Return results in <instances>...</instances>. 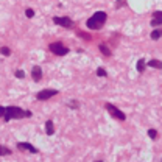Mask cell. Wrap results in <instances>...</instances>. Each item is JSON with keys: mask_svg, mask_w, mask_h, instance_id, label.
<instances>
[{"mask_svg": "<svg viewBox=\"0 0 162 162\" xmlns=\"http://www.w3.org/2000/svg\"><path fill=\"white\" fill-rule=\"evenodd\" d=\"M5 109H6V106H0V117H3V114H5Z\"/></svg>", "mask_w": 162, "mask_h": 162, "instance_id": "22", "label": "cell"}, {"mask_svg": "<svg viewBox=\"0 0 162 162\" xmlns=\"http://www.w3.org/2000/svg\"><path fill=\"white\" fill-rule=\"evenodd\" d=\"M53 22H55L56 25L64 27V28H72V27H73V20L69 19V17H58V16H55L53 17Z\"/></svg>", "mask_w": 162, "mask_h": 162, "instance_id": "6", "label": "cell"}, {"mask_svg": "<svg viewBox=\"0 0 162 162\" xmlns=\"http://www.w3.org/2000/svg\"><path fill=\"white\" fill-rule=\"evenodd\" d=\"M97 76H106V70H105V69H101V67H100V69L97 70Z\"/></svg>", "mask_w": 162, "mask_h": 162, "instance_id": "21", "label": "cell"}, {"mask_svg": "<svg viewBox=\"0 0 162 162\" xmlns=\"http://www.w3.org/2000/svg\"><path fill=\"white\" fill-rule=\"evenodd\" d=\"M31 76H33V80L36 83H39V81L42 80V69H40L39 66H34L33 69H31Z\"/></svg>", "mask_w": 162, "mask_h": 162, "instance_id": "8", "label": "cell"}, {"mask_svg": "<svg viewBox=\"0 0 162 162\" xmlns=\"http://www.w3.org/2000/svg\"><path fill=\"white\" fill-rule=\"evenodd\" d=\"M105 108H106V111H109V114L114 117V119L117 120H120V122H125L126 120V115L122 112L119 108H115L114 105H111V103H105Z\"/></svg>", "mask_w": 162, "mask_h": 162, "instance_id": "4", "label": "cell"}, {"mask_svg": "<svg viewBox=\"0 0 162 162\" xmlns=\"http://www.w3.org/2000/svg\"><path fill=\"white\" fill-rule=\"evenodd\" d=\"M136 69H137V72H140V73H142V72L145 70V61H143V59H139L137 64H136Z\"/></svg>", "mask_w": 162, "mask_h": 162, "instance_id": "11", "label": "cell"}, {"mask_svg": "<svg viewBox=\"0 0 162 162\" xmlns=\"http://www.w3.org/2000/svg\"><path fill=\"white\" fill-rule=\"evenodd\" d=\"M58 91H55V89H44V91H40L36 94V98L38 100H48V98H52V97H55L58 95Z\"/></svg>", "mask_w": 162, "mask_h": 162, "instance_id": "5", "label": "cell"}, {"mask_svg": "<svg viewBox=\"0 0 162 162\" xmlns=\"http://www.w3.org/2000/svg\"><path fill=\"white\" fill-rule=\"evenodd\" d=\"M17 148L22 151H30V153H38V148H34L28 142H17Z\"/></svg>", "mask_w": 162, "mask_h": 162, "instance_id": "7", "label": "cell"}, {"mask_svg": "<svg viewBox=\"0 0 162 162\" xmlns=\"http://www.w3.org/2000/svg\"><path fill=\"white\" fill-rule=\"evenodd\" d=\"M25 16H27V17H30V19H31V17L34 16V11L31 10V8H28V10H25Z\"/></svg>", "mask_w": 162, "mask_h": 162, "instance_id": "20", "label": "cell"}, {"mask_svg": "<svg viewBox=\"0 0 162 162\" xmlns=\"http://www.w3.org/2000/svg\"><path fill=\"white\" fill-rule=\"evenodd\" d=\"M95 162H103V161H95Z\"/></svg>", "mask_w": 162, "mask_h": 162, "instance_id": "23", "label": "cell"}, {"mask_svg": "<svg viewBox=\"0 0 162 162\" xmlns=\"http://www.w3.org/2000/svg\"><path fill=\"white\" fill-rule=\"evenodd\" d=\"M148 136H150V139H153V140H154V139L157 137V131L154 128H151V129H148Z\"/></svg>", "mask_w": 162, "mask_h": 162, "instance_id": "17", "label": "cell"}, {"mask_svg": "<svg viewBox=\"0 0 162 162\" xmlns=\"http://www.w3.org/2000/svg\"><path fill=\"white\" fill-rule=\"evenodd\" d=\"M67 106H69L70 109H78V108H80V101L78 100H70L69 103H67Z\"/></svg>", "mask_w": 162, "mask_h": 162, "instance_id": "12", "label": "cell"}, {"mask_svg": "<svg viewBox=\"0 0 162 162\" xmlns=\"http://www.w3.org/2000/svg\"><path fill=\"white\" fill-rule=\"evenodd\" d=\"M52 53H55L56 56H66L67 53H69V48H67L62 42H52L50 45H48Z\"/></svg>", "mask_w": 162, "mask_h": 162, "instance_id": "3", "label": "cell"}, {"mask_svg": "<svg viewBox=\"0 0 162 162\" xmlns=\"http://www.w3.org/2000/svg\"><path fill=\"white\" fill-rule=\"evenodd\" d=\"M106 19H108V16L105 11H97V13H94V16L91 19H87L86 27L89 30H100L106 24Z\"/></svg>", "mask_w": 162, "mask_h": 162, "instance_id": "2", "label": "cell"}, {"mask_svg": "<svg viewBox=\"0 0 162 162\" xmlns=\"http://www.w3.org/2000/svg\"><path fill=\"white\" fill-rule=\"evenodd\" d=\"M153 17H154V19H153V20L159 22V24L162 22V19H161V17H162V13H161V11H156V13H154V16H153Z\"/></svg>", "mask_w": 162, "mask_h": 162, "instance_id": "18", "label": "cell"}, {"mask_svg": "<svg viewBox=\"0 0 162 162\" xmlns=\"http://www.w3.org/2000/svg\"><path fill=\"white\" fill-rule=\"evenodd\" d=\"M98 48H100V52L105 56H111V50L108 48V45H105V44H98Z\"/></svg>", "mask_w": 162, "mask_h": 162, "instance_id": "10", "label": "cell"}, {"mask_svg": "<svg viewBox=\"0 0 162 162\" xmlns=\"http://www.w3.org/2000/svg\"><path fill=\"white\" fill-rule=\"evenodd\" d=\"M148 66H150V67H154V69H161V67H162L161 61H157V59H151L150 62H148Z\"/></svg>", "mask_w": 162, "mask_h": 162, "instance_id": "13", "label": "cell"}, {"mask_svg": "<svg viewBox=\"0 0 162 162\" xmlns=\"http://www.w3.org/2000/svg\"><path fill=\"white\" fill-rule=\"evenodd\" d=\"M11 150H10V148H6V147H2V145H0V156H6V154H11Z\"/></svg>", "mask_w": 162, "mask_h": 162, "instance_id": "14", "label": "cell"}, {"mask_svg": "<svg viewBox=\"0 0 162 162\" xmlns=\"http://www.w3.org/2000/svg\"><path fill=\"white\" fill-rule=\"evenodd\" d=\"M151 39H153V40H157V39H161V30H159V28H156V30L151 33Z\"/></svg>", "mask_w": 162, "mask_h": 162, "instance_id": "15", "label": "cell"}, {"mask_svg": "<svg viewBox=\"0 0 162 162\" xmlns=\"http://www.w3.org/2000/svg\"><path fill=\"white\" fill-rule=\"evenodd\" d=\"M45 133L48 136H53L55 134V125H53V120H47L45 122Z\"/></svg>", "mask_w": 162, "mask_h": 162, "instance_id": "9", "label": "cell"}, {"mask_svg": "<svg viewBox=\"0 0 162 162\" xmlns=\"http://www.w3.org/2000/svg\"><path fill=\"white\" fill-rule=\"evenodd\" d=\"M0 55H3V56H10L11 55V50L8 47H0Z\"/></svg>", "mask_w": 162, "mask_h": 162, "instance_id": "16", "label": "cell"}, {"mask_svg": "<svg viewBox=\"0 0 162 162\" xmlns=\"http://www.w3.org/2000/svg\"><path fill=\"white\" fill-rule=\"evenodd\" d=\"M25 117H31V111H24L17 106H6L5 114H3V120L10 122L13 119H25Z\"/></svg>", "mask_w": 162, "mask_h": 162, "instance_id": "1", "label": "cell"}, {"mask_svg": "<svg viewBox=\"0 0 162 162\" xmlns=\"http://www.w3.org/2000/svg\"><path fill=\"white\" fill-rule=\"evenodd\" d=\"M14 75H16V78H24V76H25V72H24V70H16Z\"/></svg>", "mask_w": 162, "mask_h": 162, "instance_id": "19", "label": "cell"}]
</instances>
